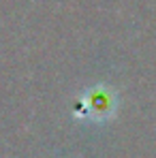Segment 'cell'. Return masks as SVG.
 I'll list each match as a JSON object with an SVG mask.
<instances>
[{"mask_svg":"<svg viewBox=\"0 0 156 158\" xmlns=\"http://www.w3.org/2000/svg\"><path fill=\"white\" fill-rule=\"evenodd\" d=\"M109 107H111V98L103 94V92H94L86 103H83V115L86 118H90L92 115V109L96 111V118H103L105 111H109Z\"/></svg>","mask_w":156,"mask_h":158,"instance_id":"1","label":"cell"}]
</instances>
